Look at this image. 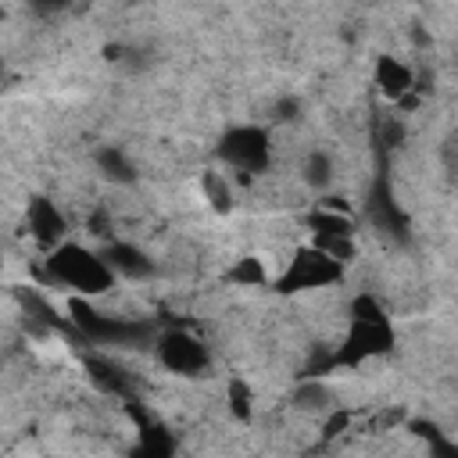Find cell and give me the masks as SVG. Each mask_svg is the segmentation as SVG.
I'll list each match as a JSON object with an SVG mask.
<instances>
[{
    "label": "cell",
    "mask_w": 458,
    "mask_h": 458,
    "mask_svg": "<svg viewBox=\"0 0 458 458\" xmlns=\"http://www.w3.org/2000/svg\"><path fill=\"white\" fill-rule=\"evenodd\" d=\"M311 247L322 250V254H326L329 261H336V265H347V261L358 254L354 236H311Z\"/></svg>",
    "instance_id": "14"
},
{
    "label": "cell",
    "mask_w": 458,
    "mask_h": 458,
    "mask_svg": "<svg viewBox=\"0 0 458 458\" xmlns=\"http://www.w3.org/2000/svg\"><path fill=\"white\" fill-rule=\"evenodd\" d=\"M157 361L175 376H200L208 369V347L186 329H168L157 336Z\"/></svg>",
    "instance_id": "4"
},
{
    "label": "cell",
    "mask_w": 458,
    "mask_h": 458,
    "mask_svg": "<svg viewBox=\"0 0 458 458\" xmlns=\"http://www.w3.org/2000/svg\"><path fill=\"white\" fill-rule=\"evenodd\" d=\"M301 175H304V182L311 190H318V193L329 190V182H333V157L326 150H311L304 157V165H301Z\"/></svg>",
    "instance_id": "12"
},
{
    "label": "cell",
    "mask_w": 458,
    "mask_h": 458,
    "mask_svg": "<svg viewBox=\"0 0 458 458\" xmlns=\"http://www.w3.org/2000/svg\"><path fill=\"white\" fill-rule=\"evenodd\" d=\"M268 132L258 129V125H240V129H229L218 154L222 161H229V168L236 172V179H250V172H261L268 165Z\"/></svg>",
    "instance_id": "2"
},
{
    "label": "cell",
    "mask_w": 458,
    "mask_h": 458,
    "mask_svg": "<svg viewBox=\"0 0 458 458\" xmlns=\"http://www.w3.org/2000/svg\"><path fill=\"white\" fill-rule=\"evenodd\" d=\"M376 318H386L383 308H379V301L372 293H358L351 301V322H376Z\"/></svg>",
    "instance_id": "17"
},
{
    "label": "cell",
    "mask_w": 458,
    "mask_h": 458,
    "mask_svg": "<svg viewBox=\"0 0 458 458\" xmlns=\"http://www.w3.org/2000/svg\"><path fill=\"white\" fill-rule=\"evenodd\" d=\"M100 258H104V265H107L114 276H129V279H143V276H150V261H147V254H143L140 247H132V243H111Z\"/></svg>",
    "instance_id": "9"
},
{
    "label": "cell",
    "mask_w": 458,
    "mask_h": 458,
    "mask_svg": "<svg viewBox=\"0 0 458 458\" xmlns=\"http://www.w3.org/2000/svg\"><path fill=\"white\" fill-rule=\"evenodd\" d=\"M347 422H351V415L347 411H329V419H326V437H336V433H344L347 429Z\"/></svg>",
    "instance_id": "20"
},
{
    "label": "cell",
    "mask_w": 458,
    "mask_h": 458,
    "mask_svg": "<svg viewBox=\"0 0 458 458\" xmlns=\"http://www.w3.org/2000/svg\"><path fill=\"white\" fill-rule=\"evenodd\" d=\"M93 165H97V172H100L107 182H114V186H132V182L140 179V172H136V165L129 161V154H125L122 147H114V143L97 147Z\"/></svg>",
    "instance_id": "8"
},
{
    "label": "cell",
    "mask_w": 458,
    "mask_h": 458,
    "mask_svg": "<svg viewBox=\"0 0 458 458\" xmlns=\"http://www.w3.org/2000/svg\"><path fill=\"white\" fill-rule=\"evenodd\" d=\"M411 82H415V72H411L401 57L383 54V57L376 61V86L383 89V97L401 100L404 93H411Z\"/></svg>",
    "instance_id": "7"
},
{
    "label": "cell",
    "mask_w": 458,
    "mask_h": 458,
    "mask_svg": "<svg viewBox=\"0 0 458 458\" xmlns=\"http://www.w3.org/2000/svg\"><path fill=\"white\" fill-rule=\"evenodd\" d=\"M293 408L308 411V415H329L333 411V394L322 379H304L297 390H293Z\"/></svg>",
    "instance_id": "10"
},
{
    "label": "cell",
    "mask_w": 458,
    "mask_h": 458,
    "mask_svg": "<svg viewBox=\"0 0 458 458\" xmlns=\"http://www.w3.org/2000/svg\"><path fill=\"white\" fill-rule=\"evenodd\" d=\"M25 222H29V233H32L43 247H61L64 215L57 211V204H54L50 197H32V200H29V211H25Z\"/></svg>",
    "instance_id": "6"
},
{
    "label": "cell",
    "mask_w": 458,
    "mask_h": 458,
    "mask_svg": "<svg viewBox=\"0 0 458 458\" xmlns=\"http://www.w3.org/2000/svg\"><path fill=\"white\" fill-rule=\"evenodd\" d=\"M276 118L279 122H297L301 118V100L297 97H279L276 100Z\"/></svg>",
    "instance_id": "18"
},
{
    "label": "cell",
    "mask_w": 458,
    "mask_h": 458,
    "mask_svg": "<svg viewBox=\"0 0 458 458\" xmlns=\"http://www.w3.org/2000/svg\"><path fill=\"white\" fill-rule=\"evenodd\" d=\"M229 283H236V286H265L268 283V272H265V265H261L258 254H243L229 268Z\"/></svg>",
    "instance_id": "13"
},
{
    "label": "cell",
    "mask_w": 458,
    "mask_h": 458,
    "mask_svg": "<svg viewBox=\"0 0 458 458\" xmlns=\"http://www.w3.org/2000/svg\"><path fill=\"white\" fill-rule=\"evenodd\" d=\"M225 397H229V411H233V415H236L240 422H247V419H250V411H254V404H250V401H254L250 386H247L243 379H233V383H229V394H225Z\"/></svg>",
    "instance_id": "16"
},
{
    "label": "cell",
    "mask_w": 458,
    "mask_h": 458,
    "mask_svg": "<svg viewBox=\"0 0 458 458\" xmlns=\"http://www.w3.org/2000/svg\"><path fill=\"white\" fill-rule=\"evenodd\" d=\"M344 276V265L329 261L322 250L315 247H301L290 261V268L276 279V290L283 293H297V290H315V286H329Z\"/></svg>",
    "instance_id": "3"
},
{
    "label": "cell",
    "mask_w": 458,
    "mask_h": 458,
    "mask_svg": "<svg viewBox=\"0 0 458 458\" xmlns=\"http://www.w3.org/2000/svg\"><path fill=\"white\" fill-rule=\"evenodd\" d=\"M394 347V329L386 318H376V322H351L347 329V340L340 347V361L344 365H358L365 358H376V354H386Z\"/></svg>",
    "instance_id": "5"
},
{
    "label": "cell",
    "mask_w": 458,
    "mask_h": 458,
    "mask_svg": "<svg viewBox=\"0 0 458 458\" xmlns=\"http://www.w3.org/2000/svg\"><path fill=\"white\" fill-rule=\"evenodd\" d=\"M311 233L315 236H354V225L347 215H333V211H311Z\"/></svg>",
    "instance_id": "15"
},
{
    "label": "cell",
    "mask_w": 458,
    "mask_h": 458,
    "mask_svg": "<svg viewBox=\"0 0 458 458\" xmlns=\"http://www.w3.org/2000/svg\"><path fill=\"white\" fill-rule=\"evenodd\" d=\"M47 268L57 283H64L68 290H75L82 297H97V293H107L114 286V272L104 265V258L79 247V243L54 247V254L47 258Z\"/></svg>",
    "instance_id": "1"
},
{
    "label": "cell",
    "mask_w": 458,
    "mask_h": 458,
    "mask_svg": "<svg viewBox=\"0 0 458 458\" xmlns=\"http://www.w3.org/2000/svg\"><path fill=\"white\" fill-rule=\"evenodd\" d=\"M200 190H204V200H208L218 215H229V211H233V182H229L225 172L208 168V172L200 175Z\"/></svg>",
    "instance_id": "11"
},
{
    "label": "cell",
    "mask_w": 458,
    "mask_h": 458,
    "mask_svg": "<svg viewBox=\"0 0 458 458\" xmlns=\"http://www.w3.org/2000/svg\"><path fill=\"white\" fill-rule=\"evenodd\" d=\"M318 211H333V215H347V218H351V204H347L344 197H333V193H326V197L318 200Z\"/></svg>",
    "instance_id": "19"
}]
</instances>
